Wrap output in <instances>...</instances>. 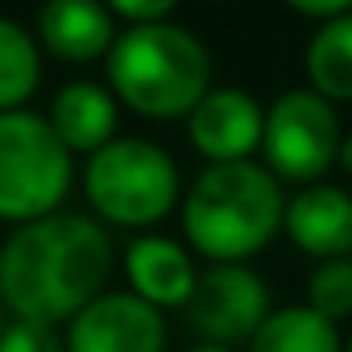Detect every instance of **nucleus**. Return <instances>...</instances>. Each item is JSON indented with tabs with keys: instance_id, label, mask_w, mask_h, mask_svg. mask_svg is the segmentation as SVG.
Segmentation results:
<instances>
[{
	"instance_id": "1",
	"label": "nucleus",
	"mask_w": 352,
	"mask_h": 352,
	"mask_svg": "<svg viewBox=\"0 0 352 352\" xmlns=\"http://www.w3.org/2000/svg\"><path fill=\"white\" fill-rule=\"evenodd\" d=\"M108 270V232L79 212H54L0 245V298L17 319L54 327L100 298Z\"/></svg>"
},
{
	"instance_id": "7",
	"label": "nucleus",
	"mask_w": 352,
	"mask_h": 352,
	"mask_svg": "<svg viewBox=\"0 0 352 352\" xmlns=\"http://www.w3.org/2000/svg\"><path fill=\"white\" fill-rule=\"evenodd\" d=\"M187 307V323L204 344L232 348L241 340H253V331L270 315V290L249 265H212L195 278Z\"/></svg>"
},
{
	"instance_id": "2",
	"label": "nucleus",
	"mask_w": 352,
	"mask_h": 352,
	"mask_svg": "<svg viewBox=\"0 0 352 352\" xmlns=\"http://www.w3.org/2000/svg\"><path fill=\"white\" fill-rule=\"evenodd\" d=\"M282 212L286 204L278 179L265 166L224 162L208 166L191 183L183 199V232L204 257L220 265H241L274 241V232L282 228Z\"/></svg>"
},
{
	"instance_id": "16",
	"label": "nucleus",
	"mask_w": 352,
	"mask_h": 352,
	"mask_svg": "<svg viewBox=\"0 0 352 352\" xmlns=\"http://www.w3.org/2000/svg\"><path fill=\"white\" fill-rule=\"evenodd\" d=\"M42 79L38 46L34 38L17 25L0 17V112H17Z\"/></svg>"
},
{
	"instance_id": "12",
	"label": "nucleus",
	"mask_w": 352,
	"mask_h": 352,
	"mask_svg": "<svg viewBox=\"0 0 352 352\" xmlns=\"http://www.w3.org/2000/svg\"><path fill=\"white\" fill-rule=\"evenodd\" d=\"M116 21L108 5H87V0H54L38 13V38L42 46L63 63H91L104 58L116 42Z\"/></svg>"
},
{
	"instance_id": "19",
	"label": "nucleus",
	"mask_w": 352,
	"mask_h": 352,
	"mask_svg": "<svg viewBox=\"0 0 352 352\" xmlns=\"http://www.w3.org/2000/svg\"><path fill=\"white\" fill-rule=\"evenodd\" d=\"M108 13H112V21L116 17L129 21V30H137V25H162V21L174 17V0H112Z\"/></svg>"
},
{
	"instance_id": "9",
	"label": "nucleus",
	"mask_w": 352,
	"mask_h": 352,
	"mask_svg": "<svg viewBox=\"0 0 352 352\" xmlns=\"http://www.w3.org/2000/svg\"><path fill=\"white\" fill-rule=\"evenodd\" d=\"M187 116H191V145L204 157H212V166L245 162L261 145L265 112L241 87H216V91H208Z\"/></svg>"
},
{
	"instance_id": "8",
	"label": "nucleus",
	"mask_w": 352,
	"mask_h": 352,
	"mask_svg": "<svg viewBox=\"0 0 352 352\" xmlns=\"http://www.w3.org/2000/svg\"><path fill=\"white\" fill-rule=\"evenodd\" d=\"M166 323L162 311L137 294H100L75 319L67 352H162Z\"/></svg>"
},
{
	"instance_id": "5",
	"label": "nucleus",
	"mask_w": 352,
	"mask_h": 352,
	"mask_svg": "<svg viewBox=\"0 0 352 352\" xmlns=\"http://www.w3.org/2000/svg\"><path fill=\"white\" fill-rule=\"evenodd\" d=\"M71 187V153L38 112H0V216L34 224L54 216Z\"/></svg>"
},
{
	"instance_id": "10",
	"label": "nucleus",
	"mask_w": 352,
	"mask_h": 352,
	"mask_svg": "<svg viewBox=\"0 0 352 352\" xmlns=\"http://www.w3.org/2000/svg\"><path fill=\"white\" fill-rule=\"evenodd\" d=\"M282 224L302 253L336 261L352 249V195L327 183H311L286 204Z\"/></svg>"
},
{
	"instance_id": "3",
	"label": "nucleus",
	"mask_w": 352,
	"mask_h": 352,
	"mask_svg": "<svg viewBox=\"0 0 352 352\" xmlns=\"http://www.w3.org/2000/svg\"><path fill=\"white\" fill-rule=\"evenodd\" d=\"M208 79H212V58L204 42L174 21L124 30L108 50L112 91L133 112L153 120L191 112L208 96Z\"/></svg>"
},
{
	"instance_id": "22",
	"label": "nucleus",
	"mask_w": 352,
	"mask_h": 352,
	"mask_svg": "<svg viewBox=\"0 0 352 352\" xmlns=\"http://www.w3.org/2000/svg\"><path fill=\"white\" fill-rule=\"evenodd\" d=\"M191 352H232V348H220V344H195Z\"/></svg>"
},
{
	"instance_id": "15",
	"label": "nucleus",
	"mask_w": 352,
	"mask_h": 352,
	"mask_svg": "<svg viewBox=\"0 0 352 352\" xmlns=\"http://www.w3.org/2000/svg\"><path fill=\"white\" fill-rule=\"evenodd\" d=\"M249 352H340V336L336 323H327L311 307H282L270 311L253 331Z\"/></svg>"
},
{
	"instance_id": "6",
	"label": "nucleus",
	"mask_w": 352,
	"mask_h": 352,
	"mask_svg": "<svg viewBox=\"0 0 352 352\" xmlns=\"http://www.w3.org/2000/svg\"><path fill=\"white\" fill-rule=\"evenodd\" d=\"M261 149L274 174L315 183L340 153V116L315 91H286L265 112Z\"/></svg>"
},
{
	"instance_id": "17",
	"label": "nucleus",
	"mask_w": 352,
	"mask_h": 352,
	"mask_svg": "<svg viewBox=\"0 0 352 352\" xmlns=\"http://www.w3.org/2000/svg\"><path fill=\"white\" fill-rule=\"evenodd\" d=\"M307 294H311L307 307H311L315 315H323L327 323L352 315V261H344V257L323 261V265L311 274Z\"/></svg>"
},
{
	"instance_id": "4",
	"label": "nucleus",
	"mask_w": 352,
	"mask_h": 352,
	"mask_svg": "<svg viewBox=\"0 0 352 352\" xmlns=\"http://www.w3.org/2000/svg\"><path fill=\"white\" fill-rule=\"evenodd\" d=\"M83 187L104 220L145 228L179 204V170L162 145L145 137H112L87 157Z\"/></svg>"
},
{
	"instance_id": "13",
	"label": "nucleus",
	"mask_w": 352,
	"mask_h": 352,
	"mask_svg": "<svg viewBox=\"0 0 352 352\" xmlns=\"http://www.w3.org/2000/svg\"><path fill=\"white\" fill-rule=\"evenodd\" d=\"M46 124L67 153H96L116 133V100L100 83H67L54 96Z\"/></svg>"
},
{
	"instance_id": "11",
	"label": "nucleus",
	"mask_w": 352,
	"mask_h": 352,
	"mask_svg": "<svg viewBox=\"0 0 352 352\" xmlns=\"http://www.w3.org/2000/svg\"><path fill=\"white\" fill-rule=\"evenodd\" d=\"M124 274L133 282V294L149 307H183L195 290V265L183 253V245H174L166 236H137L124 249Z\"/></svg>"
},
{
	"instance_id": "14",
	"label": "nucleus",
	"mask_w": 352,
	"mask_h": 352,
	"mask_svg": "<svg viewBox=\"0 0 352 352\" xmlns=\"http://www.w3.org/2000/svg\"><path fill=\"white\" fill-rule=\"evenodd\" d=\"M311 91L331 100H352V13L319 25L307 42Z\"/></svg>"
},
{
	"instance_id": "23",
	"label": "nucleus",
	"mask_w": 352,
	"mask_h": 352,
	"mask_svg": "<svg viewBox=\"0 0 352 352\" xmlns=\"http://www.w3.org/2000/svg\"><path fill=\"white\" fill-rule=\"evenodd\" d=\"M0 331H5V323H0Z\"/></svg>"
},
{
	"instance_id": "21",
	"label": "nucleus",
	"mask_w": 352,
	"mask_h": 352,
	"mask_svg": "<svg viewBox=\"0 0 352 352\" xmlns=\"http://www.w3.org/2000/svg\"><path fill=\"white\" fill-rule=\"evenodd\" d=\"M336 162L352 174V137H340V153H336Z\"/></svg>"
},
{
	"instance_id": "20",
	"label": "nucleus",
	"mask_w": 352,
	"mask_h": 352,
	"mask_svg": "<svg viewBox=\"0 0 352 352\" xmlns=\"http://www.w3.org/2000/svg\"><path fill=\"white\" fill-rule=\"evenodd\" d=\"M294 13H302V17H315V21H336V17H344V13H352V0H294L290 5Z\"/></svg>"
},
{
	"instance_id": "18",
	"label": "nucleus",
	"mask_w": 352,
	"mask_h": 352,
	"mask_svg": "<svg viewBox=\"0 0 352 352\" xmlns=\"http://www.w3.org/2000/svg\"><path fill=\"white\" fill-rule=\"evenodd\" d=\"M0 352H67V344L46 323L13 319V323H5V331H0Z\"/></svg>"
},
{
	"instance_id": "24",
	"label": "nucleus",
	"mask_w": 352,
	"mask_h": 352,
	"mask_svg": "<svg viewBox=\"0 0 352 352\" xmlns=\"http://www.w3.org/2000/svg\"><path fill=\"white\" fill-rule=\"evenodd\" d=\"M348 352H352V344H348Z\"/></svg>"
}]
</instances>
